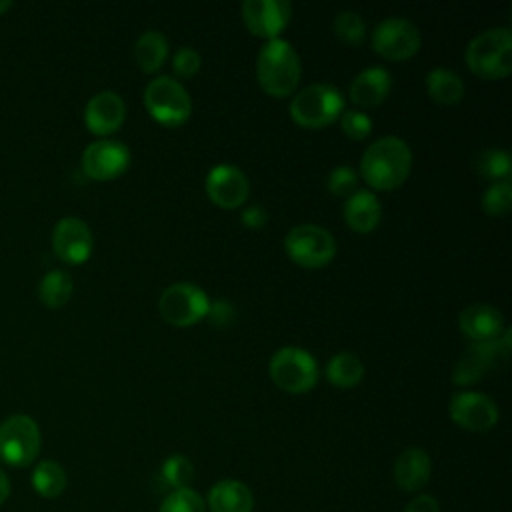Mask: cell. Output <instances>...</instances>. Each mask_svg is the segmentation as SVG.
I'll list each match as a JSON object with an SVG mask.
<instances>
[{"instance_id":"cell-14","label":"cell","mask_w":512,"mask_h":512,"mask_svg":"<svg viewBox=\"0 0 512 512\" xmlns=\"http://www.w3.org/2000/svg\"><path fill=\"white\" fill-rule=\"evenodd\" d=\"M206 196L224 210H234L244 206L250 192L248 176L232 164H218L210 168L204 180Z\"/></svg>"},{"instance_id":"cell-25","label":"cell","mask_w":512,"mask_h":512,"mask_svg":"<svg viewBox=\"0 0 512 512\" xmlns=\"http://www.w3.org/2000/svg\"><path fill=\"white\" fill-rule=\"evenodd\" d=\"M74 292L72 276L64 270H50L38 284V296L46 308H62Z\"/></svg>"},{"instance_id":"cell-12","label":"cell","mask_w":512,"mask_h":512,"mask_svg":"<svg viewBox=\"0 0 512 512\" xmlns=\"http://www.w3.org/2000/svg\"><path fill=\"white\" fill-rule=\"evenodd\" d=\"M82 170L92 180H114L130 166V150L120 140L102 138L90 142L82 152Z\"/></svg>"},{"instance_id":"cell-35","label":"cell","mask_w":512,"mask_h":512,"mask_svg":"<svg viewBox=\"0 0 512 512\" xmlns=\"http://www.w3.org/2000/svg\"><path fill=\"white\" fill-rule=\"evenodd\" d=\"M208 320L218 326V328H226L232 324L234 316H236V308L232 306L230 300H224V298H218V300H210V306H208V312H206Z\"/></svg>"},{"instance_id":"cell-6","label":"cell","mask_w":512,"mask_h":512,"mask_svg":"<svg viewBox=\"0 0 512 512\" xmlns=\"http://www.w3.org/2000/svg\"><path fill=\"white\" fill-rule=\"evenodd\" d=\"M268 374L280 390L288 394H304L318 382V364L308 350L300 346H282L272 354Z\"/></svg>"},{"instance_id":"cell-1","label":"cell","mask_w":512,"mask_h":512,"mask_svg":"<svg viewBox=\"0 0 512 512\" xmlns=\"http://www.w3.org/2000/svg\"><path fill=\"white\" fill-rule=\"evenodd\" d=\"M412 170V150L398 136L374 140L360 158V176L374 190H394L406 182Z\"/></svg>"},{"instance_id":"cell-34","label":"cell","mask_w":512,"mask_h":512,"mask_svg":"<svg viewBox=\"0 0 512 512\" xmlns=\"http://www.w3.org/2000/svg\"><path fill=\"white\" fill-rule=\"evenodd\" d=\"M202 66V58L196 48L180 46L172 56V70L178 78H192Z\"/></svg>"},{"instance_id":"cell-11","label":"cell","mask_w":512,"mask_h":512,"mask_svg":"<svg viewBox=\"0 0 512 512\" xmlns=\"http://www.w3.org/2000/svg\"><path fill=\"white\" fill-rule=\"evenodd\" d=\"M448 412L454 424L468 432H488L498 424L500 418L496 402L490 396L474 390L456 392L450 398Z\"/></svg>"},{"instance_id":"cell-26","label":"cell","mask_w":512,"mask_h":512,"mask_svg":"<svg viewBox=\"0 0 512 512\" xmlns=\"http://www.w3.org/2000/svg\"><path fill=\"white\" fill-rule=\"evenodd\" d=\"M32 486L42 498H56L66 488V472L54 460H42L32 472Z\"/></svg>"},{"instance_id":"cell-22","label":"cell","mask_w":512,"mask_h":512,"mask_svg":"<svg viewBox=\"0 0 512 512\" xmlns=\"http://www.w3.org/2000/svg\"><path fill=\"white\" fill-rule=\"evenodd\" d=\"M168 58V40L158 30L142 32L134 42V60L146 74H154Z\"/></svg>"},{"instance_id":"cell-20","label":"cell","mask_w":512,"mask_h":512,"mask_svg":"<svg viewBox=\"0 0 512 512\" xmlns=\"http://www.w3.org/2000/svg\"><path fill=\"white\" fill-rule=\"evenodd\" d=\"M382 218V204L374 192L356 190L344 202V220L350 230L366 234L372 232Z\"/></svg>"},{"instance_id":"cell-15","label":"cell","mask_w":512,"mask_h":512,"mask_svg":"<svg viewBox=\"0 0 512 512\" xmlns=\"http://www.w3.org/2000/svg\"><path fill=\"white\" fill-rule=\"evenodd\" d=\"M240 14L254 36L274 40L288 26L292 4L286 0H246L240 6Z\"/></svg>"},{"instance_id":"cell-7","label":"cell","mask_w":512,"mask_h":512,"mask_svg":"<svg viewBox=\"0 0 512 512\" xmlns=\"http://www.w3.org/2000/svg\"><path fill=\"white\" fill-rule=\"evenodd\" d=\"M208 306V294L192 282H174L166 286L158 298V312L162 320L176 328H188L204 320Z\"/></svg>"},{"instance_id":"cell-2","label":"cell","mask_w":512,"mask_h":512,"mask_svg":"<svg viewBox=\"0 0 512 512\" xmlns=\"http://www.w3.org/2000/svg\"><path fill=\"white\" fill-rule=\"evenodd\" d=\"M302 76V64L296 48L284 40H266L256 56V78L260 88L274 96H292Z\"/></svg>"},{"instance_id":"cell-10","label":"cell","mask_w":512,"mask_h":512,"mask_svg":"<svg viewBox=\"0 0 512 512\" xmlns=\"http://www.w3.org/2000/svg\"><path fill=\"white\" fill-rule=\"evenodd\" d=\"M372 48L386 60H408L420 50V30L414 22L402 16L380 20L370 36Z\"/></svg>"},{"instance_id":"cell-5","label":"cell","mask_w":512,"mask_h":512,"mask_svg":"<svg viewBox=\"0 0 512 512\" xmlns=\"http://www.w3.org/2000/svg\"><path fill=\"white\" fill-rule=\"evenodd\" d=\"M144 106L162 126L176 128L192 114V98L182 82L172 76H156L144 88Z\"/></svg>"},{"instance_id":"cell-27","label":"cell","mask_w":512,"mask_h":512,"mask_svg":"<svg viewBox=\"0 0 512 512\" xmlns=\"http://www.w3.org/2000/svg\"><path fill=\"white\" fill-rule=\"evenodd\" d=\"M474 166H476V172L484 180H490V182L510 180L512 160H510V154L506 150H500V148L484 150L482 154H478Z\"/></svg>"},{"instance_id":"cell-28","label":"cell","mask_w":512,"mask_h":512,"mask_svg":"<svg viewBox=\"0 0 512 512\" xmlns=\"http://www.w3.org/2000/svg\"><path fill=\"white\" fill-rule=\"evenodd\" d=\"M334 34L348 46H358L366 38V22L364 18L354 10H342L334 16L332 22Z\"/></svg>"},{"instance_id":"cell-38","label":"cell","mask_w":512,"mask_h":512,"mask_svg":"<svg viewBox=\"0 0 512 512\" xmlns=\"http://www.w3.org/2000/svg\"><path fill=\"white\" fill-rule=\"evenodd\" d=\"M10 496V480L6 476V472L0 468V504H4V500Z\"/></svg>"},{"instance_id":"cell-36","label":"cell","mask_w":512,"mask_h":512,"mask_svg":"<svg viewBox=\"0 0 512 512\" xmlns=\"http://www.w3.org/2000/svg\"><path fill=\"white\" fill-rule=\"evenodd\" d=\"M240 220L246 228L250 230H260L264 228L266 220H268V212L264 210V206L260 204H252V206H246L242 212H240Z\"/></svg>"},{"instance_id":"cell-3","label":"cell","mask_w":512,"mask_h":512,"mask_svg":"<svg viewBox=\"0 0 512 512\" xmlns=\"http://www.w3.org/2000/svg\"><path fill=\"white\" fill-rule=\"evenodd\" d=\"M468 68L484 80H502L512 72L510 28H488L476 34L466 46Z\"/></svg>"},{"instance_id":"cell-29","label":"cell","mask_w":512,"mask_h":512,"mask_svg":"<svg viewBox=\"0 0 512 512\" xmlns=\"http://www.w3.org/2000/svg\"><path fill=\"white\" fill-rule=\"evenodd\" d=\"M512 208V182H492L482 194V210L490 216H504Z\"/></svg>"},{"instance_id":"cell-18","label":"cell","mask_w":512,"mask_h":512,"mask_svg":"<svg viewBox=\"0 0 512 512\" xmlns=\"http://www.w3.org/2000/svg\"><path fill=\"white\" fill-rule=\"evenodd\" d=\"M392 88V76L382 66L364 68L354 76L348 88V98L358 108H372L382 104Z\"/></svg>"},{"instance_id":"cell-23","label":"cell","mask_w":512,"mask_h":512,"mask_svg":"<svg viewBox=\"0 0 512 512\" xmlns=\"http://www.w3.org/2000/svg\"><path fill=\"white\" fill-rule=\"evenodd\" d=\"M464 80L450 68H432L426 74V92L438 104H458L464 98Z\"/></svg>"},{"instance_id":"cell-24","label":"cell","mask_w":512,"mask_h":512,"mask_svg":"<svg viewBox=\"0 0 512 512\" xmlns=\"http://www.w3.org/2000/svg\"><path fill=\"white\" fill-rule=\"evenodd\" d=\"M324 372H326V378L332 386H336V388H354V386L360 384V380L364 376V364L356 354L344 350V352L334 354L328 360Z\"/></svg>"},{"instance_id":"cell-9","label":"cell","mask_w":512,"mask_h":512,"mask_svg":"<svg viewBox=\"0 0 512 512\" xmlns=\"http://www.w3.org/2000/svg\"><path fill=\"white\" fill-rule=\"evenodd\" d=\"M42 446V434L34 418L28 414L8 416L0 424V460L22 468L32 464Z\"/></svg>"},{"instance_id":"cell-21","label":"cell","mask_w":512,"mask_h":512,"mask_svg":"<svg viewBox=\"0 0 512 512\" xmlns=\"http://www.w3.org/2000/svg\"><path fill=\"white\" fill-rule=\"evenodd\" d=\"M252 506V492L240 480H220L210 488V512H252Z\"/></svg>"},{"instance_id":"cell-39","label":"cell","mask_w":512,"mask_h":512,"mask_svg":"<svg viewBox=\"0 0 512 512\" xmlns=\"http://www.w3.org/2000/svg\"><path fill=\"white\" fill-rule=\"evenodd\" d=\"M10 6H12V2H8V0H0V14H4L6 10H10Z\"/></svg>"},{"instance_id":"cell-4","label":"cell","mask_w":512,"mask_h":512,"mask_svg":"<svg viewBox=\"0 0 512 512\" xmlns=\"http://www.w3.org/2000/svg\"><path fill=\"white\" fill-rule=\"evenodd\" d=\"M344 94L328 82H314L298 90L290 102L292 120L308 130L324 128L344 112Z\"/></svg>"},{"instance_id":"cell-16","label":"cell","mask_w":512,"mask_h":512,"mask_svg":"<svg viewBox=\"0 0 512 512\" xmlns=\"http://www.w3.org/2000/svg\"><path fill=\"white\" fill-rule=\"evenodd\" d=\"M126 120V104L114 90L94 94L84 106V124L96 136L114 134Z\"/></svg>"},{"instance_id":"cell-32","label":"cell","mask_w":512,"mask_h":512,"mask_svg":"<svg viewBox=\"0 0 512 512\" xmlns=\"http://www.w3.org/2000/svg\"><path fill=\"white\" fill-rule=\"evenodd\" d=\"M326 188L336 198H348L358 190V172L352 166H336L328 172Z\"/></svg>"},{"instance_id":"cell-17","label":"cell","mask_w":512,"mask_h":512,"mask_svg":"<svg viewBox=\"0 0 512 512\" xmlns=\"http://www.w3.org/2000/svg\"><path fill=\"white\" fill-rule=\"evenodd\" d=\"M458 328L474 342H490L502 336L504 316L490 304H470L458 316Z\"/></svg>"},{"instance_id":"cell-30","label":"cell","mask_w":512,"mask_h":512,"mask_svg":"<svg viewBox=\"0 0 512 512\" xmlns=\"http://www.w3.org/2000/svg\"><path fill=\"white\" fill-rule=\"evenodd\" d=\"M160 474L164 478V482L172 488V490H178V488H188L192 476H194V466L192 462L182 456V454H172L170 458L164 460L162 468H160Z\"/></svg>"},{"instance_id":"cell-37","label":"cell","mask_w":512,"mask_h":512,"mask_svg":"<svg viewBox=\"0 0 512 512\" xmlns=\"http://www.w3.org/2000/svg\"><path fill=\"white\" fill-rule=\"evenodd\" d=\"M404 512H440V506L436 502L434 496H428V494H420L416 496Z\"/></svg>"},{"instance_id":"cell-31","label":"cell","mask_w":512,"mask_h":512,"mask_svg":"<svg viewBox=\"0 0 512 512\" xmlns=\"http://www.w3.org/2000/svg\"><path fill=\"white\" fill-rule=\"evenodd\" d=\"M158 512H206V502L196 490L178 488L162 500Z\"/></svg>"},{"instance_id":"cell-33","label":"cell","mask_w":512,"mask_h":512,"mask_svg":"<svg viewBox=\"0 0 512 512\" xmlns=\"http://www.w3.org/2000/svg\"><path fill=\"white\" fill-rule=\"evenodd\" d=\"M338 122L342 132L352 140H364L372 132V118L358 108H348V110L344 108Z\"/></svg>"},{"instance_id":"cell-8","label":"cell","mask_w":512,"mask_h":512,"mask_svg":"<svg viewBox=\"0 0 512 512\" xmlns=\"http://www.w3.org/2000/svg\"><path fill=\"white\" fill-rule=\"evenodd\" d=\"M288 258L302 268H322L336 256L334 236L318 224H298L284 236Z\"/></svg>"},{"instance_id":"cell-13","label":"cell","mask_w":512,"mask_h":512,"mask_svg":"<svg viewBox=\"0 0 512 512\" xmlns=\"http://www.w3.org/2000/svg\"><path fill=\"white\" fill-rule=\"evenodd\" d=\"M94 248L90 226L78 216H64L52 230V250L66 264H84Z\"/></svg>"},{"instance_id":"cell-19","label":"cell","mask_w":512,"mask_h":512,"mask_svg":"<svg viewBox=\"0 0 512 512\" xmlns=\"http://www.w3.org/2000/svg\"><path fill=\"white\" fill-rule=\"evenodd\" d=\"M432 462L426 450L410 446L394 462V482L406 492L420 490L428 484Z\"/></svg>"}]
</instances>
